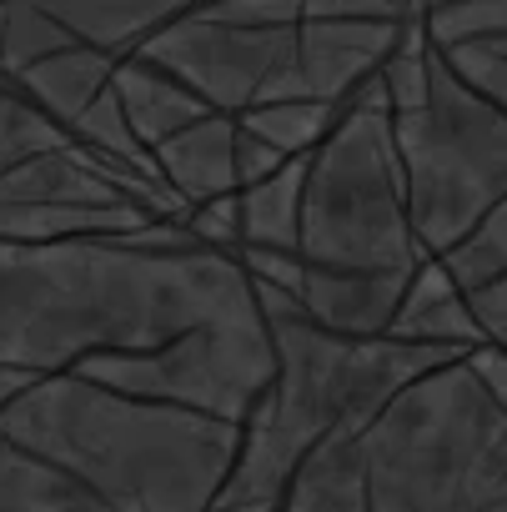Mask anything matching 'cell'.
Returning <instances> with one entry per match:
<instances>
[{"label": "cell", "instance_id": "6da1fadb", "mask_svg": "<svg viewBox=\"0 0 507 512\" xmlns=\"http://www.w3.org/2000/svg\"><path fill=\"white\" fill-rule=\"evenodd\" d=\"M221 322H262L257 282L236 251H171L136 231L0 241V367L56 377Z\"/></svg>", "mask_w": 507, "mask_h": 512}, {"label": "cell", "instance_id": "7a4b0ae2", "mask_svg": "<svg viewBox=\"0 0 507 512\" xmlns=\"http://www.w3.org/2000/svg\"><path fill=\"white\" fill-rule=\"evenodd\" d=\"M0 432L66 467L106 512H206L241 452V427L101 387L81 372L36 377L0 407Z\"/></svg>", "mask_w": 507, "mask_h": 512}, {"label": "cell", "instance_id": "3957f363", "mask_svg": "<svg viewBox=\"0 0 507 512\" xmlns=\"http://www.w3.org/2000/svg\"><path fill=\"white\" fill-rule=\"evenodd\" d=\"M267 332L277 342V382L241 427L236 467L216 502H282L307 452L337 427H367L407 382L462 357L407 337H337L322 332L302 302L257 282Z\"/></svg>", "mask_w": 507, "mask_h": 512}, {"label": "cell", "instance_id": "277c9868", "mask_svg": "<svg viewBox=\"0 0 507 512\" xmlns=\"http://www.w3.org/2000/svg\"><path fill=\"white\" fill-rule=\"evenodd\" d=\"M362 462L372 512H487L507 502V407L452 357L362 427Z\"/></svg>", "mask_w": 507, "mask_h": 512}, {"label": "cell", "instance_id": "5b68a950", "mask_svg": "<svg viewBox=\"0 0 507 512\" xmlns=\"http://www.w3.org/2000/svg\"><path fill=\"white\" fill-rule=\"evenodd\" d=\"M302 262L337 272H417L427 262L407 211V171L382 81H367L307 156Z\"/></svg>", "mask_w": 507, "mask_h": 512}, {"label": "cell", "instance_id": "8992f818", "mask_svg": "<svg viewBox=\"0 0 507 512\" xmlns=\"http://www.w3.org/2000/svg\"><path fill=\"white\" fill-rule=\"evenodd\" d=\"M392 131L407 171L417 246L427 256H442L497 201H507V111L487 91H477L432 41L427 101L392 116Z\"/></svg>", "mask_w": 507, "mask_h": 512}, {"label": "cell", "instance_id": "52a82bcc", "mask_svg": "<svg viewBox=\"0 0 507 512\" xmlns=\"http://www.w3.org/2000/svg\"><path fill=\"white\" fill-rule=\"evenodd\" d=\"M76 372L146 402H171L246 427V417L262 407V397L277 382V342L267 332V317L221 322V327H191L151 352L96 357Z\"/></svg>", "mask_w": 507, "mask_h": 512}, {"label": "cell", "instance_id": "ba28073f", "mask_svg": "<svg viewBox=\"0 0 507 512\" xmlns=\"http://www.w3.org/2000/svg\"><path fill=\"white\" fill-rule=\"evenodd\" d=\"M196 6L201 0H16L6 6L0 76H16L66 46H86L121 61Z\"/></svg>", "mask_w": 507, "mask_h": 512}, {"label": "cell", "instance_id": "9c48e42d", "mask_svg": "<svg viewBox=\"0 0 507 512\" xmlns=\"http://www.w3.org/2000/svg\"><path fill=\"white\" fill-rule=\"evenodd\" d=\"M407 287H412V272H337V267L302 262L297 302L322 332L387 337L397 312H402Z\"/></svg>", "mask_w": 507, "mask_h": 512}, {"label": "cell", "instance_id": "30bf717a", "mask_svg": "<svg viewBox=\"0 0 507 512\" xmlns=\"http://www.w3.org/2000/svg\"><path fill=\"white\" fill-rule=\"evenodd\" d=\"M236 131H241L236 116L211 111V116H201L196 126L176 131L171 141L151 146V156H156L166 186H171L186 206H201V201H216V196L241 191V181H236Z\"/></svg>", "mask_w": 507, "mask_h": 512}, {"label": "cell", "instance_id": "8fae6325", "mask_svg": "<svg viewBox=\"0 0 507 512\" xmlns=\"http://www.w3.org/2000/svg\"><path fill=\"white\" fill-rule=\"evenodd\" d=\"M111 86H116V101H121L131 131L141 136V146H161L176 131H186L201 116H211V106L181 76H171L166 66H156L146 56H121Z\"/></svg>", "mask_w": 507, "mask_h": 512}, {"label": "cell", "instance_id": "7c38bea8", "mask_svg": "<svg viewBox=\"0 0 507 512\" xmlns=\"http://www.w3.org/2000/svg\"><path fill=\"white\" fill-rule=\"evenodd\" d=\"M277 512H372L362 427H337L332 437H322L282 492Z\"/></svg>", "mask_w": 507, "mask_h": 512}, {"label": "cell", "instance_id": "4fadbf2b", "mask_svg": "<svg viewBox=\"0 0 507 512\" xmlns=\"http://www.w3.org/2000/svg\"><path fill=\"white\" fill-rule=\"evenodd\" d=\"M392 337H407V342H427V347H447V352H472L482 347V327L462 297V287L447 277V267L437 262V256H427V262L412 272V287L402 297V312L392 322Z\"/></svg>", "mask_w": 507, "mask_h": 512}, {"label": "cell", "instance_id": "5bb4252c", "mask_svg": "<svg viewBox=\"0 0 507 512\" xmlns=\"http://www.w3.org/2000/svg\"><path fill=\"white\" fill-rule=\"evenodd\" d=\"M111 76H116V56H101V51H86V46H66V51L41 56L36 66H26V71H16L6 81L21 86L51 121L76 131L81 116L111 91Z\"/></svg>", "mask_w": 507, "mask_h": 512}, {"label": "cell", "instance_id": "9a60e30c", "mask_svg": "<svg viewBox=\"0 0 507 512\" xmlns=\"http://www.w3.org/2000/svg\"><path fill=\"white\" fill-rule=\"evenodd\" d=\"M0 512H106L66 467L0 432Z\"/></svg>", "mask_w": 507, "mask_h": 512}, {"label": "cell", "instance_id": "2e32d148", "mask_svg": "<svg viewBox=\"0 0 507 512\" xmlns=\"http://www.w3.org/2000/svg\"><path fill=\"white\" fill-rule=\"evenodd\" d=\"M302 186H307V156L287 161L257 186H241V251H302Z\"/></svg>", "mask_w": 507, "mask_h": 512}, {"label": "cell", "instance_id": "e0dca14e", "mask_svg": "<svg viewBox=\"0 0 507 512\" xmlns=\"http://www.w3.org/2000/svg\"><path fill=\"white\" fill-rule=\"evenodd\" d=\"M337 106H327V101H317V96H297V101H272V106H257V111H246V116H236L251 136H262V141H272L287 161H297V156H312L322 141H327V131L337 126Z\"/></svg>", "mask_w": 507, "mask_h": 512}, {"label": "cell", "instance_id": "ac0fdd59", "mask_svg": "<svg viewBox=\"0 0 507 512\" xmlns=\"http://www.w3.org/2000/svg\"><path fill=\"white\" fill-rule=\"evenodd\" d=\"M76 141L61 121H51L21 86H11L6 76H0V171L16 166V161H31L41 151H56Z\"/></svg>", "mask_w": 507, "mask_h": 512}, {"label": "cell", "instance_id": "d6986e66", "mask_svg": "<svg viewBox=\"0 0 507 512\" xmlns=\"http://www.w3.org/2000/svg\"><path fill=\"white\" fill-rule=\"evenodd\" d=\"M437 262L447 267V277L462 292H472V287H482L492 277H507V201H497L457 246H447L437 256Z\"/></svg>", "mask_w": 507, "mask_h": 512}, {"label": "cell", "instance_id": "ffe728a7", "mask_svg": "<svg viewBox=\"0 0 507 512\" xmlns=\"http://www.w3.org/2000/svg\"><path fill=\"white\" fill-rule=\"evenodd\" d=\"M447 56L477 91H487L507 111V56H492V51H477V46H452Z\"/></svg>", "mask_w": 507, "mask_h": 512}, {"label": "cell", "instance_id": "44dd1931", "mask_svg": "<svg viewBox=\"0 0 507 512\" xmlns=\"http://www.w3.org/2000/svg\"><path fill=\"white\" fill-rule=\"evenodd\" d=\"M282 166H287V156H282L272 141L251 136L246 126L236 131V181H241V186H257V181H267V176L282 171Z\"/></svg>", "mask_w": 507, "mask_h": 512}, {"label": "cell", "instance_id": "7402d4cb", "mask_svg": "<svg viewBox=\"0 0 507 512\" xmlns=\"http://www.w3.org/2000/svg\"><path fill=\"white\" fill-rule=\"evenodd\" d=\"M467 367L482 377V387L507 407V347L502 342H482V347H472L467 352Z\"/></svg>", "mask_w": 507, "mask_h": 512}, {"label": "cell", "instance_id": "603a6c76", "mask_svg": "<svg viewBox=\"0 0 507 512\" xmlns=\"http://www.w3.org/2000/svg\"><path fill=\"white\" fill-rule=\"evenodd\" d=\"M206 512H277V502H211Z\"/></svg>", "mask_w": 507, "mask_h": 512}, {"label": "cell", "instance_id": "cb8c5ba5", "mask_svg": "<svg viewBox=\"0 0 507 512\" xmlns=\"http://www.w3.org/2000/svg\"><path fill=\"white\" fill-rule=\"evenodd\" d=\"M487 512H507V502H497V507H487Z\"/></svg>", "mask_w": 507, "mask_h": 512}, {"label": "cell", "instance_id": "d4e9b609", "mask_svg": "<svg viewBox=\"0 0 507 512\" xmlns=\"http://www.w3.org/2000/svg\"><path fill=\"white\" fill-rule=\"evenodd\" d=\"M6 6H16V0H0V11H6Z\"/></svg>", "mask_w": 507, "mask_h": 512}]
</instances>
